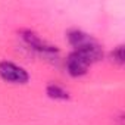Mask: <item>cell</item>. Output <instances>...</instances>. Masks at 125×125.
<instances>
[{
	"label": "cell",
	"instance_id": "6da1fadb",
	"mask_svg": "<svg viewBox=\"0 0 125 125\" xmlns=\"http://www.w3.org/2000/svg\"><path fill=\"white\" fill-rule=\"evenodd\" d=\"M68 38H69L71 46L75 49L74 52H78V53L84 54L85 57H88L91 63L99 60L103 56V50H102L100 44L88 34L81 32V31H72V32H69Z\"/></svg>",
	"mask_w": 125,
	"mask_h": 125
},
{
	"label": "cell",
	"instance_id": "7a4b0ae2",
	"mask_svg": "<svg viewBox=\"0 0 125 125\" xmlns=\"http://www.w3.org/2000/svg\"><path fill=\"white\" fill-rule=\"evenodd\" d=\"M0 77H2V80L12 84H25L30 78L24 68L8 60L0 62Z\"/></svg>",
	"mask_w": 125,
	"mask_h": 125
},
{
	"label": "cell",
	"instance_id": "3957f363",
	"mask_svg": "<svg viewBox=\"0 0 125 125\" xmlns=\"http://www.w3.org/2000/svg\"><path fill=\"white\" fill-rule=\"evenodd\" d=\"M91 65V62L88 57L78 52H72L68 59H66V69L72 77H81L87 72L88 66Z\"/></svg>",
	"mask_w": 125,
	"mask_h": 125
},
{
	"label": "cell",
	"instance_id": "277c9868",
	"mask_svg": "<svg viewBox=\"0 0 125 125\" xmlns=\"http://www.w3.org/2000/svg\"><path fill=\"white\" fill-rule=\"evenodd\" d=\"M22 38H24L25 44H27L30 49L35 50L37 53H40V54H43V56H53V54L57 53L56 47L47 44V43L43 41L37 34H34V32H31V31L22 32Z\"/></svg>",
	"mask_w": 125,
	"mask_h": 125
},
{
	"label": "cell",
	"instance_id": "5b68a950",
	"mask_svg": "<svg viewBox=\"0 0 125 125\" xmlns=\"http://www.w3.org/2000/svg\"><path fill=\"white\" fill-rule=\"evenodd\" d=\"M47 96L50 99H54V100H66L69 99V94L65 88H62L60 85L57 84H49L47 85Z\"/></svg>",
	"mask_w": 125,
	"mask_h": 125
},
{
	"label": "cell",
	"instance_id": "8992f818",
	"mask_svg": "<svg viewBox=\"0 0 125 125\" xmlns=\"http://www.w3.org/2000/svg\"><path fill=\"white\" fill-rule=\"evenodd\" d=\"M112 60L118 65H122L125 62V54H124V46H118L113 52H112Z\"/></svg>",
	"mask_w": 125,
	"mask_h": 125
}]
</instances>
